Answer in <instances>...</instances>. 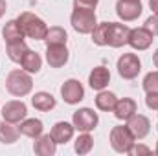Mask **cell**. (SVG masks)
<instances>
[{
    "label": "cell",
    "mask_w": 158,
    "mask_h": 156,
    "mask_svg": "<svg viewBox=\"0 0 158 156\" xmlns=\"http://www.w3.org/2000/svg\"><path fill=\"white\" fill-rule=\"evenodd\" d=\"M17 22L20 24V30L24 33V37L33 40H44L46 33H48V26L46 22L37 17L35 13H30V11H24L17 17Z\"/></svg>",
    "instance_id": "cell-1"
},
{
    "label": "cell",
    "mask_w": 158,
    "mask_h": 156,
    "mask_svg": "<svg viewBox=\"0 0 158 156\" xmlns=\"http://www.w3.org/2000/svg\"><path fill=\"white\" fill-rule=\"evenodd\" d=\"M33 79L26 70H11L6 77V90L15 97H24L31 92Z\"/></svg>",
    "instance_id": "cell-2"
},
{
    "label": "cell",
    "mask_w": 158,
    "mask_h": 156,
    "mask_svg": "<svg viewBox=\"0 0 158 156\" xmlns=\"http://www.w3.org/2000/svg\"><path fill=\"white\" fill-rule=\"evenodd\" d=\"M70 24L72 28L81 33V35H88L94 31V28L98 26V18H96V11L94 7H83V6H74V11L70 15Z\"/></svg>",
    "instance_id": "cell-3"
},
{
    "label": "cell",
    "mask_w": 158,
    "mask_h": 156,
    "mask_svg": "<svg viewBox=\"0 0 158 156\" xmlns=\"http://www.w3.org/2000/svg\"><path fill=\"white\" fill-rule=\"evenodd\" d=\"M134 140L136 138L132 136V132L129 130L127 125L112 127V130H110V145H112V149L116 153H119V154H129V151L136 143Z\"/></svg>",
    "instance_id": "cell-4"
},
{
    "label": "cell",
    "mask_w": 158,
    "mask_h": 156,
    "mask_svg": "<svg viewBox=\"0 0 158 156\" xmlns=\"http://www.w3.org/2000/svg\"><path fill=\"white\" fill-rule=\"evenodd\" d=\"M98 123H99L98 112H94L88 107L76 110L74 116H72V125L76 127V130H79V132H92L98 127Z\"/></svg>",
    "instance_id": "cell-5"
},
{
    "label": "cell",
    "mask_w": 158,
    "mask_h": 156,
    "mask_svg": "<svg viewBox=\"0 0 158 156\" xmlns=\"http://www.w3.org/2000/svg\"><path fill=\"white\" fill-rule=\"evenodd\" d=\"M118 74L123 79H136L138 74L142 72V63H140V57L136 53H123L118 59Z\"/></svg>",
    "instance_id": "cell-6"
},
{
    "label": "cell",
    "mask_w": 158,
    "mask_h": 156,
    "mask_svg": "<svg viewBox=\"0 0 158 156\" xmlns=\"http://www.w3.org/2000/svg\"><path fill=\"white\" fill-rule=\"evenodd\" d=\"M129 35L131 28L123 22H109V35H107V46L112 48H121L129 44Z\"/></svg>",
    "instance_id": "cell-7"
},
{
    "label": "cell",
    "mask_w": 158,
    "mask_h": 156,
    "mask_svg": "<svg viewBox=\"0 0 158 156\" xmlns=\"http://www.w3.org/2000/svg\"><path fill=\"white\" fill-rule=\"evenodd\" d=\"M143 11V6L140 0H118L116 2V15L123 22L136 20Z\"/></svg>",
    "instance_id": "cell-8"
},
{
    "label": "cell",
    "mask_w": 158,
    "mask_h": 156,
    "mask_svg": "<svg viewBox=\"0 0 158 156\" xmlns=\"http://www.w3.org/2000/svg\"><path fill=\"white\" fill-rule=\"evenodd\" d=\"M61 97L68 105H77L79 101L85 99V88L77 79H66L61 84Z\"/></svg>",
    "instance_id": "cell-9"
},
{
    "label": "cell",
    "mask_w": 158,
    "mask_h": 156,
    "mask_svg": "<svg viewBox=\"0 0 158 156\" xmlns=\"http://www.w3.org/2000/svg\"><path fill=\"white\" fill-rule=\"evenodd\" d=\"M155 40V35L149 28L145 26H140V28H134L131 30V35H129V46L132 50H138V51H143L147 48H151Z\"/></svg>",
    "instance_id": "cell-10"
},
{
    "label": "cell",
    "mask_w": 158,
    "mask_h": 156,
    "mask_svg": "<svg viewBox=\"0 0 158 156\" xmlns=\"http://www.w3.org/2000/svg\"><path fill=\"white\" fill-rule=\"evenodd\" d=\"M28 116V107H26V103L24 101H17V99H13V101H7L4 107H2V117L6 119V121H9V123H20L22 119H26Z\"/></svg>",
    "instance_id": "cell-11"
},
{
    "label": "cell",
    "mask_w": 158,
    "mask_h": 156,
    "mask_svg": "<svg viewBox=\"0 0 158 156\" xmlns=\"http://www.w3.org/2000/svg\"><path fill=\"white\" fill-rule=\"evenodd\" d=\"M70 59V51L66 44H57V46H46V61L52 68H63Z\"/></svg>",
    "instance_id": "cell-12"
},
{
    "label": "cell",
    "mask_w": 158,
    "mask_h": 156,
    "mask_svg": "<svg viewBox=\"0 0 158 156\" xmlns=\"http://www.w3.org/2000/svg\"><path fill=\"white\" fill-rule=\"evenodd\" d=\"M127 127L136 140H143L151 130V121H149V117L142 116V114H134L127 119Z\"/></svg>",
    "instance_id": "cell-13"
},
{
    "label": "cell",
    "mask_w": 158,
    "mask_h": 156,
    "mask_svg": "<svg viewBox=\"0 0 158 156\" xmlns=\"http://www.w3.org/2000/svg\"><path fill=\"white\" fill-rule=\"evenodd\" d=\"M74 130H76V127L72 123H68V121H57L52 127L50 134H52V138H53V142L57 145H64V143H68L74 138Z\"/></svg>",
    "instance_id": "cell-14"
},
{
    "label": "cell",
    "mask_w": 158,
    "mask_h": 156,
    "mask_svg": "<svg viewBox=\"0 0 158 156\" xmlns=\"http://www.w3.org/2000/svg\"><path fill=\"white\" fill-rule=\"evenodd\" d=\"M109 83H110V72H109V68H105V66L92 68V72L88 76V84H90L92 90H98V92L105 90L109 86Z\"/></svg>",
    "instance_id": "cell-15"
},
{
    "label": "cell",
    "mask_w": 158,
    "mask_h": 156,
    "mask_svg": "<svg viewBox=\"0 0 158 156\" xmlns=\"http://www.w3.org/2000/svg\"><path fill=\"white\" fill-rule=\"evenodd\" d=\"M114 116L118 117V119H123V121H127L131 116H134L136 112H138V105H136V101L134 99H131V97H121L116 101V107H114Z\"/></svg>",
    "instance_id": "cell-16"
},
{
    "label": "cell",
    "mask_w": 158,
    "mask_h": 156,
    "mask_svg": "<svg viewBox=\"0 0 158 156\" xmlns=\"http://www.w3.org/2000/svg\"><path fill=\"white\" fill-rule=\"evenodd\" d=\"M57 151V143L53 142L52 134H40L39 138H35L33 143V153L39 156H53Z\"/></svg>",
    "instance_id": "cell-17"
},
{
    "label": "cell",
    "mask_w": 158,
    "mask_h": 156,
    "mask_svg": "<svg viewBox=\"0 0 158 156\" xmlns=\"http://www.w3.org/2000/svg\"><path fill=\"white\" fill-rule=\"evenodd\" d=\"M19 130H20V134H24V136H28V138H39L40 134H42V130H44V125H42V121L40 119H35V117H26V119H22L20 121V125H19Z\"/></svg>",
    "instance_id": "cell-18"
},
{
    "label": "cell",
    "mask_w": 158,
    "mask_h": 156,
    "mask_svg": "<svg viewBox=\"0 0 158 156\" xmlns=\"http://www.w3.org/2000/svg\"><path fill=\"white\" fill-rule=\"evenodd\" d=\"M31 105L39 110V112H50L52 109H55L57 101L50 92H35L31 97Z\"/></svg>",
    "instance_id": "cell-19"
},
{
    "label": "cell",
    "mask_w": 158,
    "mask_h": 156,
    "mask_svg": "<svg viewBox=\"0 0 158 156\" xmlns=\"http://www.w3.org/2000/svg\"><path fill=\"white\" fill-rule=\"evenodd\" d=\"M19 64L22 66V70H26V72H30V74H39L40 68H42V59H40V55L37 51L28 50V51L24 53V57L20 59Z\"/></svg>",
    "instance_id": "cell-20"
},
{
    "label": "cell",
    "mask_w": 158,
    "mask_h": 156,
    "mask_svg": "<svg viewBox=\"0 0 158 156\" xmlns=\"http://www.w3.org/2000/svg\"><path fill=\"white\" fill-rule=\"evenodd\" d=\"M20 136V130L19 127H15V123H9V121H0V142L4 145H11L19 140Z\"/></svg>",
    "instance_id": "cell-21"
},
{
    "label": "cell",
    "mask_w": 158,
    "mask_h": 156,
    "mask_svg": "<svg viewBox=\"0 0 158 156\" xmlns=\"http://www.w3.org/2000/svg\"><path fill=\"white\" fill-rule=\"evenodd\" d=\"M2 37L6 40V44H7V42H17V40H24V33H22L20 24L17 22V18H15V20H7V22L4 24Z\"/></svg>",
    "instance_id": "cell-22"
},
{
    "label": "cell",
    "mask_w": 158,
    "mask_h": 156,
    "mask_svg": "<svg viewBox=\"0 0 158 156\" xmlns=\"http://www.w3.org/2000/svg\"><path fill=\"white\" fill-rule=\"evenodd\" d=\"M116 101H118L116 94L107 92V90H99V94L96 96V107L103 112H112L116 107Z\"/></svg>",
    "instance_id": "cell-23"
},
{
    "label": "cell",
    "mask_w": 158,
    "mask_h": 156,
    "mask_svg": "<svg viewBox=\"0 0 158 156\" xmlns=\"http://www.w3.org/2000/svg\"><path fill=\"white\" fill-rule=\"evenodd\" d=\"M66 40H68V33H66L64 28H61V26H52V28H48V33H46V37H44L46 46L66 44Z\"/></svg>",
    "instance_id": "cell-24"
},
{
    "label": "cell",
    "mask_w": 158,
    "mask_h": 156,
    "mask_svg": "<svg viewBox=\"0 0 158 156\" xmlns=\"http://www.w3.org/2000/svg\"><path fill=\"white\" fill-rule=\"evenodd\" d=\"M28 44L24 40H17V42H7L6 44V53L13 63H20V59L24 57V53L28 51Z\"/></svg>",
    "instance_id": "cell-25"
},
{
    "label": "cell",
    "mask_w": 158,
    "mask_h": 156,
    "mask_svg": "<svg viewBox=\"0 0 158 156\" xmlns=\"http://www.w3.org/2000/svg\"><path fill=\"white\" fill-rule=\"evenodd\" d=\"M92 147H94V138H92L88 132L79 134L77 140H76V143H74V149H76L77 154H88V153L92 151Z\"/></svg>",
    "instance_id": "cell-26"
},
{
    "label": "cell",
    "mask_w": 158,
    "mask_h": 156,
    "mask_svg": "<svg viewBox=\"0 0 158 156\" xmlns=\"http://www.w3.org/2000/svg\"><path fill=\"white\" fill-rule=\"evenodd\" d=\"M107 35H109V22H99L92 31V42L96 46H107Z\"/></svg>",
    "instance_id": "cell-27"
},
{
    "label": "cell",
    "mask_w": 158,
    "mask_h": 156,
    "mask_svg": "<svg viewBox=\"0 0 158 156\" xmlns=\"http://www.w3.org/2000/svg\"><path fill=\"white\" fill-rule=\"evenodd\" d=\"M143 90L147 94H158V72H149L143 77Z\"/></svg>",
    "instance_id": "cell-28"
},
{
    "label": "cell",
    "mask_w": 158,
    "mask_h": 156,
    "mask_svg": "<svg viewBox=\"0 0 158 156\" xmlns=\"http://www.w3.org/2000/svg\"><path fill=\"white\" fill-rule=\"evenodd\" d=\"M145 28H149L153 31V35H158V13H153L147 20H145Z\"/></svg>",
    "instance_id": "cell-29"
},
{
    "label": "cell",
    "mask_w": 158,
    "mask_h": 156,
    "mask_svg": "<svg viewBox=\"0 0 158 156\" xmlns=\"http://www.w3.org/2000/svg\"><path fill=\"white\" fill-rule=\"evenodd\" d=\"M129 154H132V156H140V154H151V149H149V147H145V145H140V143L136 145V143H134V145H132V149L129 151Z\"/></svg>",
    "instance_id": "cell-30"
},
{
    "label": "cell",
    "mask_w": 158,
    "mask_h": 156,
    "mask_svg": "<svg viewBox=\"0 0 158 156\" xmlns=\"http://www.w3.org/2000/svg\"><path fill=\"white\" fill-rule=\"evenodd\" d=\"M145 105H147L151 110H156L158 112V94H147V97H145Z\"/></svg>",
    "instance_id": "cell-31"
},
{
    "label": "cell",
    "mask_w": 158,
    "mask_h": 156,
    "mask_svg": "<svg viewBox=\"0 0 158 156\" xmlns=\"http://www.w3.org/2000/svg\"><path fill=\"white\" fill-rule=\"evenodd\" d=\"M99 0H74V6H83V7H96Z\"/></svg>",
    "instance_id": "cell-32"
},
{
    "label": "cell",
    "mask_w": 158,
    "mask_h": 156,
    "mask_svg": "<svg viewBox=\"0 0 158 156\" xmlns=\"http://www.w3.org/2000/svg\"><path fill=\"white\" fill-rule=\"evenodd\" d=\"M149 7L153 9V13H158V0H149Z\"/></svg>",
    "instance_id": "cell-33"
},
{
    "label": "cell",
    "mask_w": 158,
    "mask_h": 156,
    "mask_svg": "<svg viewBox=\"0 0 158 156\" xmlns=\"http://www.w3.org/2000/svg\"><path fill=\"white\" fill-rule=\"evenodd\" d=\"M6 7H7V4H6V0H0V18L4 17V13H6Z\"/></svg>",
    "instance_id": "cell-34"
},
{
    "label": "cell",
    "mask_w": 158,
    "mask_h": 156,
    "mask_svg": "<svg viewBox=\"0 0 158 156\" xmlns=\"http://www.w3.org/2000/svg\"><path fill=\"white\" fill-rule=\"evenodd\" d=\"M153 63H155V66L158 68V50L155 51V53H153Z\"/></svg>",
    "instance_id": "cell-35"
},
{
    "label": "cell",
    "mask_w": 158,
    "mask_h": 156,
    "mask_svg": "<svg viewBox=\"0 0 158 156\" xmlns=\"http://www.w3.org/2000/svg\"><path fill=\"white\" fill-rule=\"evenodd\" d=\"M155 153H156V154H158V143H156V149H155Z\"/></svg>",
    "instance_id": "cell-36"
},
{
    "label": "cell",
    "mask_w": 158,
    "mask_h": 156,
    "mask_svg": "<svg viewBox=\"0 0 158 156\" xmlns=\"http://www.w3.org/2000/svg\"><path fill=\"white\" fill-rule=\"evenodd\" d=\"M156 130H158V125H156Z\"/></svg>",
    "instance_id": "cell-37"
}]
</instances>
